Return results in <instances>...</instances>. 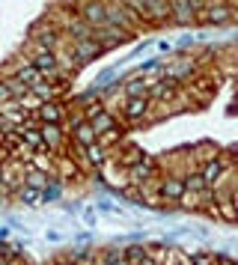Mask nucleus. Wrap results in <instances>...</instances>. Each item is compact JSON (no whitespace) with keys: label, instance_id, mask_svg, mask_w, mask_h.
Segmentation results:
<instances>
[{"label":"nucleus","instance_id":"f257e3e1","mask_svg":"<svg viewBox=\"0 0 238 265\" xmlns=\"http://www.w3.org/2000/svg\"><path fill=\"white\" fill-rule=\"evenodd\" d=\"M99 54H102V45H99L96 39L81 42V45H78V51H75V63H86V60H92V57H99Z\"/></svg>","mask_w":238,"mask_h":265},{"label":"nucleus","instance_id":"f03ea898","mask_svg":"<svg viewBox=\"0 0 238 265\" xmlns=\"http://www.w3.org/2000/svg\"><path fill=\"white\" fill-rule=\"evenodd\" d=\"M15 78L24 84V87H39V84H42V71L36 69V66H21Z\"/></svg>","mask_w":238,"mask_h":265},{"label":"nucleus","instance_id":"7ed1b4c3","mask_svg":"<svg viewBox=\"0 0 238 265\" xmlns=\"http://www.w3.org/2000/svg\"><path fill=\"white\" fill-rule=\"evenodd\" d=\"M84 15H86V21H89V24H104V27L110 24V21H107V9H104V6H99V3H86V6H84Z\"/></svg>","mask_w":238,"mask_h":265},{"label":"nucleus","instance_id":"20e7f679","mask_svg":"<svg viewBox=\"0 0 238 265\" xmlns=\"http://www.w3.org/2000/svg\"><path fill=\"white\" fill-rule=\"evenodd\" d=\"M33 66L42 71V75H45V71H54V69H57V57H54V51H45V48H42V51L36 54Z\"/></svg>","mask_w":238,"mask_h":265},{"label":"nucleus","instance_id":"39448f33","mask_svg":"<svg viewBox=\"0 0 238 265\" xmlns=\"http://www.w3.org/2000/svg\"><path fill=\"white\" fill-rule=\"evenodd\" d=\"M96 137H99V134H96V128H92V123H81L78 125V143H81V146H92V143H96Z\"/></svg>","mask_w":238,"mask_h":265},{"label":"nucleus","instance_id":"423d86ee","mask_svg":"<svg viewBox=\"0 0 238 265\" xmlns=\"http://www.w3.org/2000/svg\"><path fill=\"white\" fill-rule=\"evenodd\" d=\"M68 33H75L78 39H81V42H89V39H96V33L89 30V24H86V21H72V24H68Z\"/></svg>","mask_w":238,"mask_h":265},{"label":"nucleus","instance_id":"0eeeda50","mask_svg":"<svg viewBox=\"0 0 238 265\" xmlns=\"http://www.w3.org/2000/svg\"><path fill=\"white\" fill-rule=\"evenodd\" d=\"M39 116H42V119H45L48 125H57V123H60V116H63V113H60V107H57V105H51V102H45V105L39 107Z\"/></svg>","mask_w":238,"mask_h":265},{"label":"nucleus","instance_id":"6e6552de","mask_svg":"<svg viewBox=\"0 0 238 265\" xmlns=\"http://www.w3.org/2000/svg\"><path fill=\"white\" fill-rule=\"evenodd\" d=\"M21 143H27L30 149H42L45 146V137L39 131H30V128H21Z\"/></svg>","mask_w":238,"mask_h":265},{"label":"nucleus","instance_id":"1a4fd4ad","mask_svg":"<svg viewBox=\"0 0 238 265\" xmlns=\"http://www.w3.org/2000/svg\"><path fill=\"white\" fill-rule=\"evenodd\" d=\"M161 191H164V197H170V200H179V197L187 191V185H185V182H176V179H170V182H164V188H161Z\"/></svg>","mask_w":238,"mask_h":265},{"label":"nucleus","instance_id":"9d476101","mask_svg":"<svg viewBox=\"0 0 238 265\" xmlns=\"http://www.w3.org/2000/svg\"><path fill=\"white\" fill-rule=\"evenodd\" d=\"M221 173H223V161H208V164H205V170H203V179L211 185V182L221 176Z\"/></svg>","mask_w":238,"mask_h":265},{"label":"nucleus","instance_id":"9b49d317","mask_svg":"<svg viewBox=\"0 0 238 265\" xmlns=\"http://www.w3.org/2000/svg\"><path fill=\"white\" fill-rule=\"evenodd\" d=\"M92 128H96V134H104V131H110L113 128V116H107V113H99L96 119H89Z\"/></svg>","mask_w":238,"mask_h":265},{"label":"nucleus","instance_id":"f8f14e48","mask_svg":"<svg viewBox=\"0 0 238 265\" xmlns=\"http://www.w3.org/2000/svg\"><path fill=\"white\" fill-rule=\"evenodd\" d=\"M27 173H30V176H27V185H30V188H36V191H45V188H48V179L42 176L39 170H27Z\"/></svg>","mask_w":238,"mask_h":265},{"label":"nucleus","instance_id":"ddd939ff","mask_svg":"<svg viewBox=\"0 0 238 265\" xmlns=\"http://www.w3.org/2000/svg\"><path fill=\"white\" fill-rule=\"evenodd\" d=\"M42 137H45V143H48V146H57V143H60V128L45 123V128H42Z\"/></svg>","mask_w":238,"mask_h":265},{"label":"nucleus","instance_id":"4468645a","mask_svg":"<svg viewBox=\"0 0 238 265\" xmlns=\"http://www.w3.org/2000/svg\"><path fill=\"white\" fill-rule=\"evenodd\" d=\"M21 200L30 203V206H36V203H42V191H36V188H30V185H24V188H21Z\"/></svg>","mask_w":238,"mask_h":265},{"label":"nucleus","instance_id":"2eb2a0df","mask_svg":"<svg viewBox=\"0 0 238 265\" xmlns=\"http://www.w3.org/2000/svg\"><path fill=\"white\" fill-rule=\"evenodd\" d=\"M54 200H60V185H57V182H51V185L42 191V203H54Z\"/></svg>","mask_w":238,"mask_h":265},{"label":"nucleus","instance_id":"dca6fc26","mask_svg":"<svg viewBox=\"0 0 238 265\" xmlns=\"http://www.w3.org/2000/svg\"><path fill=\"white\" fill-rule=\"evenodd\" d=\"M146 107H149V102H146V99H134V102L128 105V116H140Z\"/></svg>","mask_w":238,"mask_h":265},{"label":"nucleus","instance_id":"f3484780","mask_svg":"<svg viewBox=\"0 0 238 265\" xmlns=\"http://www.w3.org/2000/svg\"><path fill=\"white\" fill-rule=\"evenodd\" d=\"M128 92H131L134 99H140V95L146 99V92H149V89H146V84H143V81H131V84H128Z\"/></svg>","mask_w":238,"mask_h":265},{"label":"nucleus","instance_id":"a211bd4d","mask_svg":"<svg viewBox=\"0 0 238 265\" xmlns=\"http://www.w3.org/2000/svg\"><path fill=\"white\" fill-rule=\"evenodd\" d=\"M86 155H89V161H92V164H102V161H104L102 146H96V143H92V146H86Z\"/></svg>","mask_w":238,"mask_h":265},{"label":"nucleus","instance_id":"6ab92c4d","mask_svg":"<svg viewBox=\"0 0 238 265\" xmlns=\"http://www.w3.org/2000/svg\"><path fill=\"white\" fill-rule=\"evenodd\" d=\"M36 39H39V42H42V45H48V48H51V45H57V36L51 33V30H48V33H45V30H36Z\"/></svg>","mask_w":238,"mask_h":265},{"label":"nucleus","instance_id":"aec40b11","mask_svg":"<svg viewBox=\"0 0 238 265\" xmlns=\"http://www.w3.org/2000/svg\"><path fill=\"white\" fill-rule=\"evenodd\" d=\"M185 185H187V191H200V188H205L208 182H205V179H203V173H200V176H191V179L185 182Z\"/></svg>","mask_w":238,"mask_h":265},{"label":"nucleus","instance_id":"412c9836","mask_svg":"<svg viewBox=\"0 0 238 265\" xmlns=\"http://www.w3.org/2000/svg\"><path fill=\"white\" fill-rule=\"evenodd\" d=\"M143 256H146V250L143 248H128V253H125V259H128V262H137V259H143Z\"/></svg>","mask_w":238,"mask_h":265},{"label":"nucleus","instance_id":"4be33fe9","mask_svg":"<svg viewBox=\"0 0 238 265\" xmlns=\"http://www.w3.org/2000/svg\"><path fill=\"white\" fill-rule=\"evenodd\" d=\"M208 18H211V21H223V18H229V9H208Z\"/></svg>","mask_w":238,"mask_h":265},{"label":"nucleus","instance_id":"5701e85b","mask_svg":"<svg viewBox=\"0 0 238 265\" xmlns=\"http://www.w3.org/2000/svg\"><path fill=\"white\" fill-rule=\"evenodd\" d=\"M152 95H158V99H167V95H170V87H167V84L161 81V84H158V87L152 89Z\"/></svg>","mask_w":238,"mask_h":265},{"label":"nucleus","instance_id":"b1692460","mask_svg":"<svg viewBox=\"0 0 238 265\" xmlns=\"http://www.w3.org/2000/svg\"><path fill=\"white\" fill-rule=\"evenodd\" d=\"M173 9H176V12H179V15H182V18H187V15H191V12H194V6H187V3H176Z\"/></svg>","mask_w":238,"mask_h":265},{"label":"nucleus","instance_id":"393cba45","mask_svg":"<svg viewBox=\"0 0 238 265\" xmlns=\"http://www.w3.org/2000/svg\"><path fill=\"white\" fill-rule=\"evenodd\" d=\"M36 92H39V95H45V102H48V99H51V87H45V84H39V87H33Z\"/></svg>","mask_w":238,"mask_h":265},{"label":"nucleus","instance_id":"a878e982","mask_svg":"<svg viewBox=\"0 0 238 265\" xmlns=\"http://www.w3.org/2000/svg\"><path fill=\"white\" fill-rule=\"evenodd\" d=\"M3 253H6V262H9V259H12V256H15L18 250L12 248V245H3Z\"/></svg>","mask_w":238,"mask_h":265},{"label":"nucleus","instance_id":"bb28decb","mask_svg":"<svg viewBox=\"0 0 238 265\" xmlns=\"http://www.w3.org/2000/svg\"><path fill=\"white\" fill-rule=\"evenodd\" d=\"M194 262H197V265H208V259H205V256H194Z\"/></svg>","mask_w":238,"mask_h":265},{"label":"nucleus","instance_id":"cd10ccee","mask_svg":"<svg viewBox=\"0 0 238 265\" xmlns=\"http://www.w3.org/2000/svg\"><path fill=\"white\" fill-rule=\"evenodd\" d=\"M110 265H131V262H128V259L122 256V259H116V262H110Z\"/></svg>","mask_w":238,"mask_h":265},{"label":"nucleus","instance_id":"c85d7f7f","mask_svg":"<svg viewBox=\"0 0 238 265\" xmlns=\"http://www.w3.org/2000/svg\"><path fill=\"white\" fill-rule=\"evenodd\" d=\"M235 214H238V206H235Z\"/></svg>","mask_w":238,"mask_h":265},{"label":"nucleus","instance_id":"c756f323","mask_svg":"<svg viewBox=\"0 0 238 265\" xmlns=\"http://www.w3.org/2000/svg\"><path fill=\"white\" fill-rule=\"evenodd\" d=\"M57 265H63V262H57Z\"/></svg>","mask_w":238,"mask_h":265}]
</instances>
